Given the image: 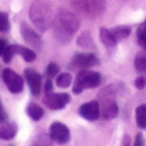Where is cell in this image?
I'll return each mask as SVG.
<instances>
[{
  "label": "cell",
  "instance_id": "cell-1",
  "mask_svg": "<svg viewBox=\"0 0 146 146\" xmlns=\"http://www.w3.org/2000/svg\"><path fill=\"white\" fill-rule=\"evenodd\" d=\"M80 27V21L69 10H60L53 21V30L55 38L62 44L72 40Z\"/></svg>",
  "mask_w": 146,
  "mask_h": 146
},
{
  "label": "cell",
  "instance_id": "cell-2",
  "mask_svg": "<svg viewBox=\"0 0 146 146\" xmlns=\"http://www.w3.org/2000/svg\"><path fill=\"white\" fill-rule=\"evenodd\" d=\"M30 18L35 27L40 31L49 30L53 25V17H51V9L45 1L36 0L32 3L30 8Z\"/></svg>",
  "mask_w": 146,
  "mask_h": 146
},
{
  "label": "cell",
  "instance_id": "cell-3",
  "mask_svg": "<svg viewBox=\"0 0 146 146\" xmlns=\"http://www.w3.org/2000/svg\"><path fill=\"white\" fill-rule=\"evenodd\" d=\"M101 74L99 72H92L88 69H83L77 74L73 85V92L81 94L87 88H95L100 85Z\"/></svg>",
  "mask_w": 146,
  "mask_h": 146
},
{
  "label": "cell",
  "instance_id": "cell-4",
  "mask_svg": "<svg viewBox=\"0 0 146 146\" xmlns=\"http://www.w3.org/2000/svg\"><path fill=\"white\" fill-rule=\"evenodd\" d=\"M76 9L90 18H96L105 12V0H72Z\"/></svg>",
  "mask_w": 146,
  "mask_h": 146
},
{
  "label": "cell",
  "instance_id": "cell-5",
  "mask_svg": "<svg viewBox=\"0 0 146 146\" xmlns=\"http://www.w3.org/2000/svg\"><path fill=\"white\" fill-rule=\"evenodd\" d=\"M100 63L99 58L95 54L91 53H78L72 58L71 63H69V68L72 69H88L91 67H95Z\"/></svg>",
  "mask_w": 146,
  "mask_h": 146
},
{
  "label": "cell",
  "instance_id": "cell-6",
  "mask_svg": "<svg viewBox=\"0 0 146 146\" xmlns=\"http://www.w3.org/2000/svg\"><path fill=\"white\" fill-rule=\"evenodd\" d=\"M3 81H4L5 86L8 87V90L13 94H19L23 91V86H25V82H23V78L21 77L18 73H15L13 69L10 68H5L1 73Z\"/></svg>",
  "mask_w": 146,
  "mask_h": 146
},
{
  "label": "cell",
  "instance_id": "cell-7",
  "mask_svg": "<svg viewBox=\"0 0 146 146\" xmlns=\"http://www.w3.org/2000/svg\"><path fill=\"white\" fill-rule=\"evenodd\" d=\"M49 136L56 144L64 145L71 140V132H69V128L64 123L54 122V123H51L50 129H49Z\"/></svg>",
  "mask_w": 146,
  "mask_h": 146
},
{
  "label": "cell",
  "instance_id": "cell-8",
  "mask_svg": "<svg viewBox=\"0 0 146 146\" xmlns=\"http://www.w3.org/2000/svg\"><path fill=\"white\" fill-rule=\"evenodd\" d=\"M71 101V95L66 92L62 94H46L44 98V104L51 110H59L66 108V105Z\"/></svg>",
  "mask_w": 146,
  "mask_h": 146
},
{
  "label": "cell",
  "instance_id": "cell-9",
  "mask_svg": "<svg viewBox=\"0 0 146 146\" xmlns=\"http://www.w3.org/2000/svg\"><path fill=\"white\" fill-rule=\"evenodd\" d=\"M25 78L27 82L30 91L33 96L38 95L41 91V86H42V78L41 74L36 69L33 68H26L25 69Z\"/></svg>",
  "mask_w": 146,
  "mask_h": 146
},
{
  "label": "cell",
  "instance_id": "cell-10",
  "mask_svg": "<svg viewBox=\"0 0 146 146\" xmlns=\"http://www.w3.org/2000/svg\"><path fill=\"white\" fill-rule=\"evenodd\" d=\"M21 33H22L23 40H25L31 48L41 49V46H42V38H41L40 35H38L35 30H32L28 25H26V23H22V25H21Z\"/></svg>",
  "mask_w": 146,
  "mask_h": 146
},
{
  "label": "cell",
  "instance_id": "cell-11",
  "mask_svg": "<svg viewBox=\"0 0 146 146\" xmlns=\"http://www.w3.org/2000/svg\"><path fill=\"white\" fill-rule=\"evenodd\" d=\"M78 113H80V115L82 117V118L87 119V121H96V119H99V117L101 115L100 104L95 100L85 103L80 106Z\"/></svg>",
  "mask_w": 146,
  "mask_h": 146
},
{
  "label": "cell",
  "instance_id": "cell-12",
  "mask_svg": "<svg viewBox=\"0 0 146 146\" xmlns=\"http://www.w3.org/2000/svg\"><path fill=\"white\" fill-rule=\"evenodd\" d=\"M100 113L105 119H113L118 115V105L114 98H100Z\"/></svg>",
  "mask_w": 146,
  "mask_h": 146
},
{
  "label": "cell",
  "instance_id": "cell-13",
  "mask_svg": "<svg viewBox=\"0 0 146 146\" xmlns=\"http://www.w3.org/2000/svg\"><path fill=\"white\" fill-rule=\"evenodd\" d=\"M18 132V127L14 122H9V123H5L0 127V139L1 140H12L15 137Z\"/></svg>",
  "mask_w": 146,
  "mask_h": 146
},
{
  "label": "cell",
  "instance_id": "cell-14",
  "mask_svg": "<svg viewBox=\"0 0 146 146\" xmlns=\"http://www.w3.org/2000/svg\"><path fill=\"white\" fill-rule=\"evenodd\" d=\"M26 111H27V115L30 117L32 121H35V122L42 119L44 114H45L44 109L41 108L38 104H35V103H30V104H28L27 108H26Z\"/></svg>",
  "mask_w": 146,
  "mask_h": 146
},
{
  "label": "cell",
  "instance_id": "cell-15",
  "mask_svg": "<svg viewBox=\"0 0 146 146\" xmlns=\"http://www.w3.org/2000/svg\"><path fill=\"white\" fill-rule=\"evenodd\" d=\"M14 46V51H15V55H21L23 59H25L27 63L30 62H33L36 59V53L30 48H25V46H21V45H13Z\"/></svg>",
  "mask_w": 146,
  "mask_h": 146
},
{
  "label": "cell",
  "instance_id": "cell-16",
  "mask_svg": "<svg viewBox=\"0 0 146 146\" xmlns=\"http://www.w3.org/2000/svg\"><path fill=\"white\" fill-rule=\"evenodd\" d=\"M100 40L106 48H113V46H115V44L118 42V41L115 40V37H114V35L111 33V31L108 30V28H104V27L100 28Z\"/></svg>",
  "mask_w": 146,
  "mask_h": 146
},
{
  "label": "cell",
  "instance_id": "cell-17",
  "mask_svg": "<svg viewBox=\"0 0 146 146\" xmlns=\"http://www.w3.org/2000/svg\"><path fill=\"white\" fill-rule=\"evenodd\" d=\"M135 118H136L137 126L142 129H146V104H141V105L136 109Z\"/></svg>",
  "mask_w": 146,
  "mask_h": 146
},
{
  "label": "cell",
  "instance_id": "cell-18",
  "mask_svg": "<svg viewBox=\"0 0 146 146\" xmlns=\"http://www.w3.org/2000/svg\"><path fill=\"white\" fill-rule=\"evenodd\" d=\"M110 31L114 35L115 40L119 41V40H123V38L128 37L129 33H131V27L129 26H118V27H114Z\"/></svg>",
  "mask_w": 146,
  "mask_h": 146
},
{
  "label": "cell",
  "instance_id": "cell-19",
  "mask_svg": "<svg viewBox=\"0 0 146 146\" xmlns=\"http://www.w3.org/2000/svg\"><path fill=\"white\" fill-rule=\"evenodd\" d=\"M135 69L141 74H146V54H139L135 58Z\"/></svg>",
  "mask_w": 146,
  "mask_h": 146
},
{
  "label": "cell",
  "instance_id": "cell-20",
  "mask_svg": "<svg viewBox=\"0 0 146 146\" xmlns=\"http://www.w3.org/2000/svg\"><path fill=\"white\" fill-rule=\"evenodd\" d=\"M72 83V76L69 73H60L56 76V85L62 88L69 87Z\"/></svg>",
  "mask_w": 146,
  "mask_h": 146
},
{
  "label": "cell",
  "instance_id": "cell-21",
  "mask_svg": "<svg viewBox=\"0 0 146 146\" xmlns=\"http://www.w3.org/2000/svg\"><path fill=\"white\" fill-rule=\"evenodd\" d=\"M30 146H51V139L49 135L40 133L37 135V137L33 140Z\"/></svg>",
  "mask_w": 146,
  "mask_h": 146
},
{
  "label": "cell",
  "instance_id": "cell-22",
  "mask_svg": "<svg viewBox=\"0 0 146 146\" xmlns=\"http://www.w3.org/2000/svg\"><path fill=\"white\" fill-rule=\"evenodd\" d=\"M77 42H78V45L82 46V48H85V49L94 48V41H92V38H91V36H90L88 32H83L82 35L78 37Z\"/></svg>",
  "mask_w": 146,
  "mask_h": 146
},
{
  "label": "cell",
  "instance_id": "cell-23",
  "mask_svg": "<svg viewBox=\"0 0 146 146\" xmlns=\"http://www.w3.org/2000/svg\"><path fill=\"white\" fill-rule=\"evenodd\" d=\"M45 74H46V77L50 78V80H51V78H54V77H56V76L59 74V67H58V64L54 63V62L49 63L48 67H46V69H45Z\"/></svg>",
  "mask_w": 146,
  "mask_h": 146
},
{
  "label": "cell",
  "instance_id": "cell-24",
  "mask_svg": "<svg viewBox=\"0 0 146 146\" xmlns=\"http://www.w3.org/2000/svg\"><path fill=\"white\" fill-rule=\"evenodd\" d=\"M14 55H15L14 46H13V45H7V48L4 49V51H3V55L1 56H3L4 63H10Z\"/></svg>",
  "mask_w": 146,
  "mask_h": 146
},
{
  "label": "cell",
  "instance_id": "cell-25",
  "mask_svg": "<svg viewBox=\"0 0 146 146\" xmlns=\"http://www.w3.org/2000/svg\"><path fill=\"white\" fill-rule=\"evenodd\" d=\"M10 27L9 17L5 12H0V32H7Z\"/></svg>",
  "mask_w": 146,
  "mask_h": 146
},
{
  "label": "cell",
  "instance_id": "cell-26",
  "mask_svg": "<svg viewBox=\"0 0 146 146\" xmlns=\"http://www.w3.org/2000/svg\"><path fill=\"white\" fill-rule=\"evenodd\" d=\"M137 40H139V42L140 41L146 40V19L144 21V23L139 27V30H137Z\"/></svg>",
  "mask_w": 146,
  "mask_h": 146
},
{
  "label": "cell",
  "instance_id": "cell-27",
  "mask_svg": "<svg viewBox=\"0 0 146 146\" xmlns=\"http://www.w3.org/2000/svg\"><path fill=\"white\" fill-rule=\"evenodd\" d=\"M135 86H136L139 90H142V88L146 87V78L144 76H140V77H137L136 80H135Z\"/></svg>",
  "mask_w": 146,
  "mask_h": 146
},
{
  "label": "cell",
  "instance_id": "cell-28",
  "mask_svg": "<svg viewBox=\"0 0 146 146\" xmlns=\"http://www.w3.org/2000/svg\"><path fill=\"white\" fill-rule=\"evenodd\" d=\"M133 146H145V139L141 133L136 135V140H135V145Z\"/></svg>",
  "mask_w": 146,
  "mask_h": 146
},
{
  "label": "cell",
  "instance_id": "cell-29",
  "mask_svg": "<svg viewBox=\"0 0 146 146\" xmlns=\"http://www.w3.org/2000/svg\"><path fill=\"white\" fill-rule=\"evenodd\" d=\"M5 119H7V111H5L4 106H3L1 100H0V123H1V122H4Z\"/></svg>",
  "mask_w": 146,
  "mask_h": 146
},
{
  "label": "cell",
  "instance_id": "cell-30",
  "mask_svg": "<svg viewBox=\"0 0 146 146\" xmlns=\"http://www.w3.org/2000/svg\"><path fill=\"white\" fill-rule=\"evenodd\" d=\"M53 91V82H51L50 78H48L45 82V92L46 94H50Z\"/></svg>",
  "mask_w": 146,
  "mask_h": 146
},
{
  "label": "cell",
  "instance_id": "cell-31",
  "mask_svg": "<svg viewBox=\"0 0 146 146\" xmlns=\"http://www.w3.org/2000/svg\"><path fill=\"white\" fill-rule=\"evenodd\" d=\"M7 41L5 40H3V38H0V56L3 55V51H4V49L7 48Z\"/></svg>",
  "mask_w": 146,
  "mask_h": 146
},
{
  "label": "cell",
  "instance_id": "cell-32",
  "mask_svg": "<svg viewBox=\"0 0 146 146\" xmlns=\"http://www.w3.org/2000/svg\"><path fill=\"white\" fill-rule=\"evenodd\" d=\"M129 142H131V140H129V136H128V135H124L123 141H122V146H129Z\"/></svg>",
  "mask_w": 146,
  "mask_h": 146
},
{
  "label": "cell",
  "instance_id": "cell-33",
  "mask_svg": "<svg viewBox=\"0 0 146 146\" xmlns=\"http://www.w3.org/2000/svg\"><path fill=\"white\" fill-rule=\"evenodd\" d=\"M140 45H141L142 46V48H144V50H145V54H146V40L145 41H140Z\"/></svg>",
  "mask_w": 146,
  "mask_h": 146
},
{
  "label": "cell",
  "instance_id": "cell-34",
  "mask_svg": "<svg viewBox=\"0 0 146 146\" xmlns=\"http://www.w3.org/2000/svg\"><path fill=\"white\" fill-rule=\"evenodd\" d=\"M9 146H15V145H9Z\"/></svg>",
  "mask_w": 146,
  "mask_h": 146
}]
</instances>
